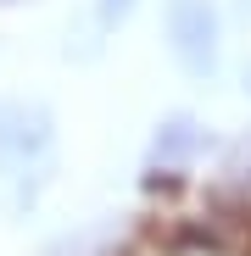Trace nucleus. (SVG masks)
<instances>
[{
    "label": "nucleus",
    "instance_id": "nucleus-2",
    "mask_svg": "<svg viewBox=\"0 0 251 256\" xmlns=\"http://www.w3.org/2000/svg\"><path fill=\"white\" fill-rule=\"evenodd\" d=\"M162 28H167V56L179 62L184 78L206 84L223 62V17L218 0H167L162 6Z\"/></svg>",
    "mask_w": 251,
    "mask_h": 256
},
{
    "label": "nucleus",
    "instance_id": "nucleus-3",
    "mask_svg": "<svg viewBox=\"0 0 251 256\" xmlns=\"http://www.w3.org/2000/svg\"><path fill=\"white\" fill-rule=\"evenodd\" d=\"M206 150V128L184 112L162 117L156 134H151V150H145V167H162V173H179V167H190L195 156Z\"/></svg>",
    "mask_w": 251,
    "mask_h": 256
},
{
    "label": "nucleus",
    "instance_id": "nucleus-1",
    "mask_svg": "<svg viewBox=\"0 0 251 256\" xmlns=\"http://www.w3.org/2000/svg\"><path fill=\"white\" fill-rule=\"evenodd\" d=\"M56 178V112L45 100L0 95V200L28 212Z\"/></svg>",
    "mask_w": 251,
    "mask_h": 256
},
{
    "label": "nucleus",
    "instance_id": "nucleus-6",
    "mask_svg": "<svg viewBox=\"0 0 251 256\" xmlns=\"http://www.w3.org/2000/svg\"><path fill=\"white\" fill-rule=\"evenodd\" d=\"M240 17H251V0H240Z\"/></svg>",
    "mask_w": 251,
    "mask_h": 256
},
{
    "label": "nucleus",
    "instance_id": "nucleus-4",
    "mask_svg": "<svg viewBox=\"0 0 251 256\" xmlns=\"http://www.w3.org/2000/svg\"><path fill=\"white\" fill-rule=\"evenodd\" d=\"M140 0H95V12H101V28H117V22H129L134 17Z\"/></svg>",
    "mask_w": 251,
    "mask_h": 256
},
{
    "label": "nucleus",
    "instance_id": "nucleus-7",
    "mask_svg": "<svg viewBox=\"0 0 251 256\" xmlns=\"http://www.w3.org/2000/svg\"><path fill=\"white\" fill-rule=\"evenodd\" d=\"M245 95H251V67H245Z\"/></svg>",
    "mask_w": 251,
    "mask_h": 256
},
{
    "label": "nucleus",
    "instance_id": "nucleus-5",
    "mask_svg": "<svg viewBox=\"0 0 251 256\" xmlns=\"http://www.w3.org/2000/svg\"><path fill=\"white\" fill-rule=\"evenodd\" d=\"M229 173H234L240 184H251V134L234 140V150H229Z\"/></svg>",
    "mask_w": 251,
    "mask_h": 256
}]
</instances>
